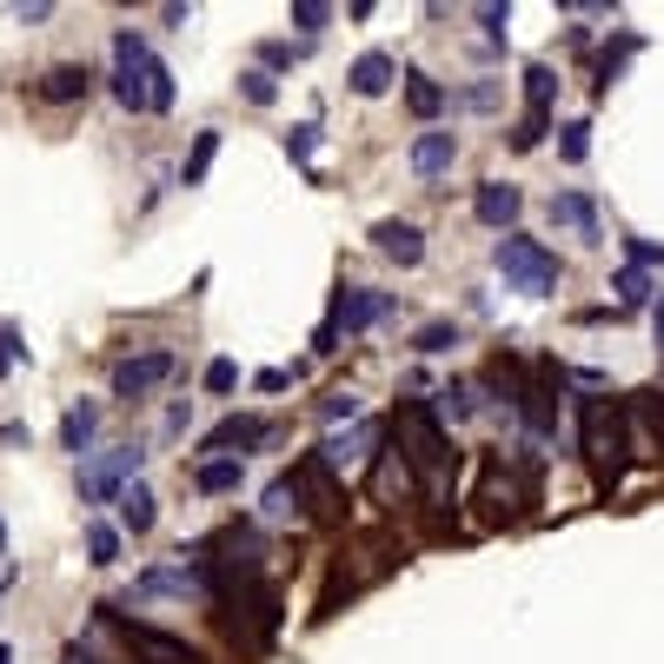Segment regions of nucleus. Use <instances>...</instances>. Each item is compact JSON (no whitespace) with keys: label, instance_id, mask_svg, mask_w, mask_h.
<instances>
[{"label":"nucleus","instance_id":"obj_1","mask_svg":"<svg viewBox=\"0 0 664 664\" xmlns=\"http://www.w3.org/2000/svg\"><path fill=\"white\" fill-rule=\"evenodd\" d=\"M114 100L127 114H166V107H174V73L146 54V40L133 27L114 34Z\"/></svg>","mask_w":664,"mask_h":664},{"label":"nucleus","instance_id":"obj_2","mask_svg":"<svg viewBox=\"0 0 664 664\" xmlns=\"http://www.w3.org/2000/svg\"><path fill=\"white\" fill-rule=\"evenodd\" d=\"M578 439H585V459H592L598 485L625 478V412L612 399H585V412H578Z\"/></svg>","mask_w":664,"mask_h":664},{"label":"nucleus","instance_id":"obj_3","mask_svg":"<svg viewBox=\"0 0 664 664\" xmlns=\"http://www.w3.org/2000/svg\"><path fill=\"white\" fill-rule=\"evenodd\" d=\"M498 273H506V286L525 293V299H545V293L558 286V260L545 253L538 239H525V233H506V239H498Z\"/></svg>","mask_w":664,"mask_h":664},{"label":"nucleus","instance_id":"obj_4","mask_svg":"<svg viewBox=\"0 0 664 664\" xmlns=\"http://www.w3.org/2000/svg\"><path fill=\"white\" fill-rule=\"evenodd\" d=\"M140 446H107L94 465H80V498L87 506H107V498H120L127 485H140Z\"/></svg>","mask_w":664,"mask_h":664},{"label":"nucleus","instance_id":"obj_5","mask_svg":"<svg viewBox=\"0 0 664 664\" xmlns=\"http://www.w3.org/2000/svg\"><path fill=\"white\" fill-rule=\"evenodd\" d=\"M392 426H399V439H405V459L419 465V472H439V465L452 459V452H446V432H439V419H432V405H405Z\"/></svg>","mask_w":664,"mask_h":664},{"label":"nucleus","instance_id":"obj_6","mask_svg":"<svg viewBox=\"0 0 664 664\" xmlns=\"http://www.w3.org/2000/svg\"><path fill=\"white\" fill-rule=\"evenodd\" d=\"M166 379H174V353L153 346V353L120 359V366H114V399H146V392H153V386H166Z\"/></svg>","mask_w":664,"mask_h":664},{"label":"nucleus","instance_id":"obj_7","mask_svg":"<svg viewBox=\"0 0 664 664\" xmlns=\"http://www.w3.org/2000/svg\"><path fill=\"white\" fill-rule=\"evenodd\" d=\"M133 592H140V598H159V592H174V598H206L213 585H206V571L187 565V552H180V565H153V571H140V578H133Z\"/></svg>","mask_w":664,"mask_h":664},{"label":"nucleus","instance_id":"obj_8","mask_svg":"<svg viewBox=\"0 0 664 664\" xmlns=\"http://www.w3.org/2000/svg\"><path fill=\"white\" fill-rule=\"evenodd\" d=\"M392 312V293H372V286H346L340 299H332V332H366V325H379Z\"/></svg>","mask_w":664,"mask_h":664},{"label":"nucleus","instance_id":"obj_9","mask_svg":"<svg viewBox=\"0 0 664 664\" xmlns=\"http://www.w3.org/2000/svg\"><path fill=\"white\" fill-rule=\"evenodd\" d=\"M127 644H133V657H146V664H206L187 638L153 631V625H127Z\"/></svg>","mask_w":664,"mask_h":664},{"label":"nucleus","instance_id":"obj_10","mask_svg":"<svg viewBox=\"0 0 664 664\" xmlns=\"http://www.w3.org/2000/svg\"><path fill=\"white\" fill-rule=\"evenodd\" d=\"M372 246H379L386 260H399V266H419L426 260V233L412 226V220H379L372 226Z\"/></svg>","mask_w":664,"mask_h":664},{"label":"nucleus","instance_id":"obj_11","mask_svg":"<svg viewBox=\"0 0 664 664\" xmlns=\"http://www.w3.org/2000/svg\"><path fill=\"white\" fill-rule=\"evenodd\" d=\"M273 439V426L266 419H239V412H233V419H220L206 439H200V452H220V459H233V446L246 452V446H266Z\"/></svg>","mask_w":664,"mask_h":664},{"label":"nucleus","instance_id":"obj_12","mask_svg":"<svg viewBox=\"0 0 664 664\" xmlns=\"http://www.w3.org/2000/svg\"><path fill=\"white\" fill-rule=\"evenodd\" d=\"M87 87H94V80H87V67H80V60H60V67H47L40 73V100H54V107H67V100H87Z\"/></svg>","mask_w":664,"mask_h":664},{"label":"nucleus","instance_id":"obj_13","mask_svg":"<svg viewBox=\"0 0 664 664\" xmlns=\"http://www.w3.org/2000/svg\"><path fill=\"white\" fill-rule=\"evenodd\" d=\"M519 206H525V193H519V187H506V180H485V187L472 193V213H478L485 226H512V220H519Z\"/></svg>","mask_w":664,"mask_h":664},{"label":"nucleus","instance_id":"obj_14","mask_svg":"<svg viewBox=\"0 0 664 664\" xmlns=\"http://www.w3.org/2000/svg\"><path fill=\"white\" fill-rule=\"evenodd\" d=\"M452 159H459V140L452 133H419V140H412V174H419V180L452 174Z\"/></svg>","mask_w":664,"mask_h":664},{"label":"nucleus","instance_id":"obj_15","mask_svg":"<svg viewBox=\"0 0 664 664\" xmlns=\"http://www.w3.org/2000/svg\"><path fill=\"white\" fill-rule=\"evenodd\" d=\"M94 432H100V405H94V399L67 405V419H60V446H67V452H87V446H94Z\"/></svg>","mask_w":664,"mask_h":664},{"label":"nucleus","instance_id":"obj_16","mask_svg":"<svg viewBox=\"0 0 664 664\" xmlns=\"http://www.w3.org/2000/svg\"><path fill=\"white\" fill-rule=\"evenodd\" d=\"M552 220L571 226L578 239H598V206H592L585 193H552Z\"/></svg>","mask_w":664,"mask_h":664},{"label":"nucleus","instance_id":"obj_17","mask_svg":"<svg viewBox=\"0 0 664 664\" xmlns=\"http://www.w3.org/2000/svg\"><path fill=\"white\" fill-rule=\"evenodd\" d=\"M392 73H399V67H392V54H359L346 80H353V94H366V100H379V94L392 87Z\"/></svg>","mask_w":664,"mask_h":664},{"label":"nucleus","instance_id":"obj_18","mask_svg":"<svg viewBox=\"0 0 664 664\" xmlns=\"http://www.w3.org/2000/svg\"><path fill=\"white\" fill-rule=\"evenodd\" d=\"M153 519H159V498H153L146 485H127V491H120V525L140 538V532H153Z\"/></svg>","mask_w":664,"mask_h":664},{"label":"nucleus","instance_id":"obj_19","mask_svg":"<svg viewBox=\"0 0 664 664\" xmlns=\"http://www.w3.org/2000/svg\"><path fill=\"white\" fill-rule=\"evenodd\" d=\"M379 439V426H359V432H340V439H325L319 446V459L325 465H353V459H366V446Z\"/></svg>","mask_w":664,"mask_h":664},{"label":"nucleus","instance_id":"obj_20","mask_svg":"<svg viewBox=\"0 0 664 664\" xmlns=\"http://www.w3.org/2000/svg\"><path fill=\"white\" fill-rule=\"evenodd\" d=\"M405 100H412V114H426V120H432V114L446 107V87H439L432 73H405Z\"/></svg>","mask_w":664,"mask_h":664},{"label":"nucleus","instance_id":"obj_21","mask_svg":"<svg viewBox=\"0 0 664 664\" xmlns=\"http://www.w3.org/2000/svg\"><path fill=\"white\" fill-rule=\"evenodd\" d=\"M213 153H220V127H206V133L193 140V153H187V166H180V180H187V187H200V180H206Z\"/></svg>","mask_w":664,"mask_h":664},{"label":"nucleus","instance_id":"obj_22","mask_svg":"<svg viewBox=\"0 0 664 664\" xmlns=\"http://www.w3.org/2000/svg\"><path fill=\"white\" fill-rule=\"evenodd\" d=\"M299 498H306V491H299V472H293V478H273V485H266V519H293Z\"/></svg>","mask_w":664,"mask_h":664},{"label":"nucleus","instance_id":"obj_23","mask_svg":"<svg viewBox=\"0 0 664 664\" xmlns=\"http://www.w3.org/2000/svg\"><path fill=\"white\" fill-rule=\"evenodd\" d=\"M193 485H200V491H233V485H239V459H206V465L193 472Z\"/></svg>","mask_w":664,"mask_h":664},{"label":"nucleus","instance_id":"obj_24","mask_svg":"<svg viewBox=\"0 0 664 664\" xmlns=\"http://www.w3.org/2000/svg\"><path fill=\"white\" fill-rule=\"evenodd\" d=\"M412 346H419V353H446V346H459V325L452 319H426L419 332H412Z\"/></svg>","mask_w":664,"mask_h":664},{"label":"nucleus","instance_id":"obj_25","mask_svg":"<svg viewBox=\"0 0 664 664\" xmlns=\"http://www.w3.org/2000/svg\"><path fill=\"white\" fill-rule=\"evenodd\" d=\"M558 153L578 166V159L592 153V127H585V120H565V127H558Z\"/></svg>","mask_w":664,"mask_h":664},{"label":"nucleus","instance_id":"obj_26","mask_svg":"<svg viewBox=\"0 0 664 664\" xmlns=\"http://www.w3.org/2000/svg\"><path fill=\"white\" fill-rule=\"evenodd\" d=\"M120 558V532L114 525H87V565H114Z\"/></svg>","mask_w":664,"mask_h":664},{"label":"nucleus","instance_id":"obj_27","mask_svg":"<svg viewBox=\"0 0 664 664\" xmlns=\"http://www.w3.org/2000/svg\"><path fill=\"white\" fill-rule=\"evenodd\" d=\"M552 87H558V73H552V67H525V100H532V114L552 107Z\"/></svg>","mask_w":664,"mask_h":664},{"label":"nucleus","instance_id":"obj_28","mask_svg":"<svg viewBox=\"0 0 664 664\" xmlns=\"http://www.w3.org/2000/svg\"><path fill=\"white\" fill-rule=\"evenodd\" d=\"M239 94L253 100V107H273L280 87H273V73H266V67H246V73H239Z\"/></svg>","mask_w":664,"mask_h":664},{"label":"nucleus","instance_id":"obj_29","mask_svg":"<svg viewBox=\"0 0 664 664\" xmlns=\"http://www.w3.org/2000/svg\"><path fill=\"white\" fill-rule=\"evenodd\" d=\"M332 21V8H325V0H293V27H306V34H319Z\"/></svg>","mask_w":664,"mask_h":664},{"label":"nucleus","instance_id":"obj_30","mask_svg":"<svg viewBox=\"0 0 664 664\" xmlns=\"http://www.w3.org/2000/svg\"><path fill=\"white\" fill-rule=\"evenodd\" d=\"M319 419L332 426V419H359V399L353 392H332V399H319Z\"/></svg>","mask_w":664,"mask_h":664},{"label":"nucleus","instance_id":"obj_31","mask_svg":"<svg viewBox=\"0 0 664 664\" xmlns=\"http://www.w3.org/2000/svg\"><path fill=\"white\" fill-rule=\"evenodd\" d=\"M439 412H446V419H472V386H446L439 392Z\"/></svg>","mask_w":664,"mask_h":664},{"label":"nucleus","instance_id":"obj_32","mask_svg":"<svg viewBox=\"0 0 664 664\" xmlns=\"http://www.w3.org/2000/svg\"><path fill=\"white\" fill-rule=\"evenodd\" d=\"M538 140H545V114H525V120L512 127V146H519V153H532Z\"/></svg>","mask_w":664,"mask_h":664},{"label":"nucleus","instance_id":"obj_33","mask_svg":"<svg viewBox=\"0 0 664 664\" xmlns=\"http://www.w3.org/2000/svg\"><path fill=\"white\" fill-rule=\"evenodd\" d=\"M312 146H319V127H312V120L286 133V153H293V159H312Z\"/></svg>","mask_w":664,"mask_h":664},{"label":"nucleus","instance_id":"obj_34","mask_svg":"<svg viewBox=\"0 0 664 664\" xmlns=\"http://www.w3.org/2000/svg\"><path fill=\"white\" fill-rule=\"evenodd\" d=\"M233 386H239V366L233 359H213L206 366V392H233Z\"/></svg>","mask_w":664,"mask_h":664},{"label":"nucleus","instance_id":"obj_35","mask_svg":"<svg viewBox=\"0 0 664 664\" xmlns=\"http://www.w3.org/2000/svg\"><path fill=\"white\" fill-rule=\"evenodd\" d=\"M27 359V346H21V332L8 325V319H0V366H21Z\"/></svg>","mask_w":664,"mask_h":664},{"label":"nucleus","instance_id":"obj_36","mask_svg":"<svg viewBox=\"0 0 664 664\" xmlns=\"http://www.w3.org/2000/svg\"><path fill=\"white\" fill-rule=\"evenodd\" d=\"M618 293H625V306H638L651 286H644V273H638V266H625V273H618Z\"/></svg>","mask_w":664,"mask_h":664},{"label":"nucleus","instance_id":"obj_37","mask_svg":"<svg viewBox=\"0 0 664 664\" xmlns=\"http://www.w3.org/2000/svg\"><path fill=\"white\" fill-rule=\"evenodd\" d=\"M491 100H498V87H465V94H459V107H472V114H485Z\"/></svg>","mask_w":664,"mask_h":664},{"label":"nucleus","instance_id":"obj_38","mask_svg":"<svg viewBox=\"0 0 664 664\" xmlns=\"http://www.w3.org/2000/svg\"><path fill=\"white\" fill-rule=\"evenodd\" d=\"M644 412H651V426H657V452H664V392H644Z\"/></svg>","mask_w":664,"mask_h":664},{"label":"nucleus","instance_id":"obj_39","mask_svg":"<svg viewBox=\"0 0 664 664\" xmlns=\"http://www.w3.org/2000/svg\"><path fill=\"white\" fill-rule=\"evenodd\" d=\"M478 21H485L491 34H506V21H512V8H478Z\"/></svg>","mask_w":664,"mask_h":664},{"label":"nucleus","instance_id":"obj_40","mask_svg":"<svg viewBox=\"0 0 664 664\" xmlns=\"http://www.w3.org/2000/svg\"><path fill=\"white\" fill-rule=\"evenodd\" d=\"M657 353H664V299H657Z\"/></svg>","mask_w":664,"mask_h":664},{"label":"nucleus","instance_id":"obj_41","mask_svg":"<svg viewBox=\"0 0 664 664\" xmlns=\"http://www.w3.org/2000/svg\"><path fill=\"white\" fill-rule=\"evenodd\" d=\"M67 664H94V657H87V651H67Z\"/></svg>","mask_w":664,"mask_h":664},{"label":"nucleus","instance_id":"obj_42","mask_svg":"<svg viewBox=\"0 0 664 664\" xmlns=\"http://www.w3.org/2000/svg\"><path fill=\"white\" fill-rule=\"evenodd\" d=\"M0 552H8V519H0Z\"/></svg>","mask_w":664,"mask_h":664},{"label":"nucleus","instance_id":"obj_43","mask_svg":"<svg viewBox=\"0 0 664 664\" xmlns=\"http://www.w3.org/2000/svg\"><path fill=\"white\" fill-rule=\"evenodd\" d=\"M0 664H14V651H8V644H0Z\"/></svg>","mask_w":664,"mask_h":664},{"label":"nucleus","instance_id":"obj_44","mask_svg":"<svg viewBox=\"0 0 664 664\" xmlns=\"http://www.w3.org/2000/svg\"><path fill=\"white\" fill-rule=\"evenodd\" d=\"M0 592H8V578H0Z\"/></svg>","mask_w":664,"mask_h":664}]
</instances>
